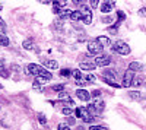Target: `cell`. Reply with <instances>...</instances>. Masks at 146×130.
I'll list each match as a JSON object with an SVG mask.
<instances>
[{"label":"cell","instance_id":"obj_1","mask_svg":"<svg viewBox=\"0 0 146 130\" xmlns=\"http://www.w3.org/2000/svg\"><path fill=\"white\" fill-rule=\"evenodd\" d=\"M25 70H27V75L44 76V78H47V79H51V78H53V75L48 72L45 67H42V66H40V64H35V63H29V64L25 67Z\"/></svg>","mask_w":146,"mask_h":130},{"label":"cell","instance_id":"obj_3","mask_svg":"<svg viewBox=\"0 0 146 130\" xmlns=\"http://www.w3.org/2000/svg\"><path fill=\"white\" fill-rule=\"evenodd\" d=\"M111 50L115 51V53H118V54H121V56H129L130 51H131L130 47H129L124 41H121V40H118V41H115V42L113 44Z\"/></svg>","mask_w":146,"mask_h":130},{"label":"cell","instance_id":"obj_5","mask_svg":"<svg viewBox=\"0 0 146 130\" xmlns=\"http://www.w3.org/2000/svg\"><path fill=\"white\" fill-rule=\"evenodd\" d=\"M79 10L82 12V22L85 25H91L92 22V10L88 7L86 3H83L82 6H79Z\"/></svg>","mask_w":146,"mask_h":130},{"label":"cell","instance_id":"obj_38","mask_svg":"<svg viewBox=\"0 0 146 130\" xmlns=\"http://www.w3.org/2000/svg\"><path fill=\"white\" fill-rule=\"evenodd\" d=\"M57 127H58L60 130H66V129H69V126H67V124H64V123H60Z\"/></svg>","mask_w":146,"mask_h":130},{"label":"cell","instance_id":"obj_35","mask_svg":"<svg viewBox=\"0 0 146 130\" xmlns=\"http://www.w3.org/2000/svg\"><path fill=\"white\" fill-rule=\"evenodd\" d=\"M98 2H100V0H89V3H91V7H98Z\"/></svg>","mask_w":146,"mask_h":130},{"label":"cell","instance_id":"obj_26","mask_svg":"<svg viewBox=\"0 0 146 130\" xmlns=\"http://www.w3.org/2000/svg\"><path fill=\"white\" fill-rule=\"evenodd\" d=\"M62 113H63L64 115H70V114H75V111H73L72 108H69V107H66V105H64V108H62Z\"/></svg>","mask_w":146,"mask_h":130},{"label":"cell","instance_id":"obj_40","mask_svg":"<svg viewBox=\"0 0 146 130\" xmlns=\"http://www.w3.org/2000/svg\"><path fill=\"white\" fill-rule=\"evenodd\" d=\"M2 69H5V60H3V58H0V70H2Z\"/></svg>","mask_w":146,"mask_h":130},{"label":"cell","instance_id":"obj_16","mask_svg":"<svg viewBox=\"0 0 146 130\" xmlns=\"http://www.w3.org/2000/svg\"><path fill=\"white\" fill-rule=\"evenodd\" d=\"M145 84V78L143 76H135V79H133V84L131 86H135V88H139Z\"/></svg>","mask_w":146,"mask_h":130},{"label":"cell","instance_id":"obj_23","mask_svg":"<svg viewBox=\"0 0 146 130\" xmlns=\"http://www.w3.org/2000/svg\"><path fill=\"white\" fill-rule=\"evenodd\" d=\"M60 76H62V78H69V76H72V70L70 69H62V70H60Z\"/></svg>","mask_w":146,"mask_h":130},{"label":"cell","instance_id":"obj_28","mask_svg":"<svg viewBox=\"0 0 146 130\" xmlns=\"http://www.w3.org/2000/svg\"><path fill=\"white\" fill-rule=\"evenodd\" d=\"M38 123L42 124V126L47 123V119H45V115H44V114H38Z\"/></svg>","mask_w":146,"mask_h":130},{"label":"cell","instance_id":"obj_12","mask_svg":"<svg viewBox=\"0 0 146 130\" xmlns=\"http://www.w3.org/2000/svg\"><path fill=\"white\" fill-rule=\"evenodd\" d=\"M127 95H129V98L130 99H135V101H140V99H143L145 97L142 95V94L140 92H137V91H130L129 94H127Z\"/></svg>","mask_w":146,"mask_h":130},{"label":"cell","instance_id":"obj_43","mask_svg":"<svg viewBox=\"0 0 146 130\" xmlns=\"http://www.w3.org/2000/svg\"><path fill=\"white\" fill-rule=\"evenodd\" d=\"M145 86H146V80H145Z\"/></svg>","mask_w":146,"mask_h":130},{"label":"cell","instance_id":"obj_33","mask_svg":"<svg viewBox=\"0 0 146 130\" xmlns=\"http://www.w3.org/2000/svg\"><path fill=\"white\" fill-rule=\"evenodd\" d=\"M85 2H86V0H72V3L75 5V6H82Z\"/></svg>","mask_w":146,"mask_h":130},{"label":"cell","instance_id":"obj_42","mask_svg":"<svg viewBox=\"0 0 146 130\" xmlns=\"http://www.w3.org/2000/svg\"><path fill=\"white\" fill-rule=\"evenodd\" d=\"M2 9H3V6H2V5H0V10H2Z\"/></svg>","mask_w":146,"mask_h":130},{"label":"cell","instance_id":"obj_24","mask_svg":"<svg viewBox=\"0 0 146 130\" xmlns=\"http://www.w3.org/2000/svg\"><path fill=\"white\" fill-rule=\"evenodd\" d=\"M72 76L75 78V80H76V79H80V78H82V73H80V70H79V69H75V70H72Z\"/></svg>","mask_w":146,"mask_h":130},{"label":"cell","instance_id":"obj_15","mask_svg":"<svg viewBox=\"0 0 146 130\" xmlns=\"http://www.w3.org/2000/svg\"><path fill=\"white\" fill-rule=\"evenodd\" d=\"M102 76L107 78V79L115 80V73H114V70H113V69H105L104 72H102Z\"/></svg>","mask_w":146,"mask_h":130},{"label":"cell","instance_id":"obj_30","mask_svg":"<svg viewBox=\"0 0 146 130\" xmlns=\"http://www.w3.org/2000/svg\"><path fill=\"white\" fill-rule=\"evenodd\" d=\"M85 79H86V82L91 85V84H94V80H95V76L94 75H86L85 76Z\"/></svg>","mask_w":146,"mask_h":130},{"label":"cell","instance_id":"obj_11","mask_svg":"<svg viewBox=\"0 0 146 130\" xmlns=\"http://www.w3.org/2000/svg\"><path fill=\"white\" fill-rule=\"evenodd\" d=\"M96 67V63L94 62V63H91V62H82L80 63V69H83V70H89V72H92V70Z\"/></svg>","mask_w":146,"mask_h":130},{"label":"cell","instance_id":"obj_32","mask_svg":"<svg viewBox=\"0 0 146 130\" xmlns=\"http://www.w3.org/2000/svg\"><path fill=\"white\" fill-rule=\"evenodd\" d=\"M137 15H139V16H142V18H146V7H142V9H139Z\"/></svg>","mask_w":146,"mask_h":130},{"label":"cell","instance_id":"obj_41","mask_svg":"<svg viewBox=\"0 0 146 130\" xmlns=\"http://www.w3.org/2000/svg\"><path fill=\"white\" fill-rule=\"evenodd\" d=\"M105 3H110V5H115V0H105Z\"/></svg>","mask_w":146,"mask_h":130},{"label":"cell","instance_id":"obj_39","mask_svg":"<svg viewBox=\"0 0 146 130\" xmlns=\"http://www.w3.org/2000/svg\"><path fill=\"white\" fill-rule=\"evenodd\" d=\"M0 28H3V29L6 28V23H5V21H3L2 18H0Z\"/></svg>","mask_w":146,"mask_h":130},{"label":"cell","instance_id":"obj_19","mask_svg":"<svg viewBox=\"0 0 146 130\" xmlns=\"http://www.w3.org/2000/svg\"><path fill=\"white\" fill-rule=\"evenodd\" d=\"M98 40H100V42H101L104 47H111V40H110L108 37H105V35H100Z\"/></svg>","mask_w":146,"mask_h":130},{"label":"cell","instance_id":"obj_2","mask_svg":"<svg viewBox=\"0 0 146 130\" xmlns=\"http://www.w3.org/2000/svg\"><path fill=\"white\" fill-rule=\"evenodd\" d=\"M75 115L78 119H82L85 123H94L95 120V114H92L86 107H78L75 110Z\"/></svg>","mask_w":146,"mask_h":130},{"label":"cell","instance_id":"obj_17","mask_svg":"<svg viewBox=\"0 0 146 130\" xmlns=\"http://www.w3.org/2000/svg\"><path fill=\"white\" fill-rule=\"evenodd\" d=\"M44 66L48 67V69H51V70H56L58 67V63L56 60H44Z\"/></svg>","mask_w":146,"mask_h":130},{"label":"cell","instance_id":"obj_20","mask_svg":"<svg viewBox=\"0 0 146 130\" xmlns=\"http://www.w3.org/2000/svg\"><path fill=\"white\" fill-rule=\"evenodd\" d=\"M70 15H72V10L64 7L62 12H60V15H58V16H60V19H62V21H64V19H67V18L70 19Z\"/></svg>","mask_w":146,"mask_h":130},{"label":"cell","instance_id":"obj_36","mask_svg":"<svg viewBox=\"0 0 146 130\" xmlns=\"http://www.w3.org/2000/svg\"><path fill=\"white\" fill-rule=\"evenodd\" d=\"M117 29H118V27L113 25V27H110V28H108V32H111V34H115V32H117Z\"/></svg>","mask_w":146,"mask_h":130},{"label":"cell","instance_id":"obj_6","mask_svg":"<svg viewBox=\"0 0 146 130\" xmlns=\"http://www.w3.org/2000/svg\"><path fill=\"white\" fill-rule=\"evenodd\" d=\"M95 63H96V66H100V67H105V66H108L110 63H111V57H110L108 54H98L95 57Z\"/></svg>","mask_w":146,"mask_h":130},{"label":"cell","instance_id":"obj_8","mask_svg":"<svg viewBox=\"0 0 146 130\" xmlns=\"http://www.w3.org/2000/svg\"><path fill=\"white\" fill-rule=\"evenodd\" d=\"M47 80H50V79H47V78H44V76H35L34 84H32L34 89H35V91H42V86L45 85Z\"/></svg>","mask_w":146,"mask_h":130},{"label":"cell","instance_id":"obj_29","mask_svg":"<svg viewBox=\"0 0 146 130\" xmlns=\"http://www.w3.org/2000/svg\"><path fill=\"white\" fill-rule=\"evenodd\" d=\"M104 23H113V21H114V18L113 16H104L102 19H101Z\"/></svg>","mask_w":146,"mask_h":130},{"label":"cell","instance_id":"obj_37","mask_svg":"<svg viewBox=\"0 0 146 130\" xmlns=\"http://www.w3.org/2000/svg\"><path fill=\"white\" fill-rule=\"evenodd\" d=\"M101 129H107V126H91V130H101Z\"/></svg>","mask_w":146,"mask_h":130},{"label":"cell","instance_id":"obj_9","mask_svg":"<svg viewBox=\"0 0 146 130\" xmlns=\"http://www.w3.org/2000/svg\"><path fill=\"white\" fill-rule=\"evenodd\" d=\"M91 97H92V95H91L86 89H76V98H78V99L85 101V102H89Z\"/></svg>","mask_w":146,"mask_h":130},{"label":"cell","instance_id":"obj_14","mask_svg":"<svg viewBox=\"0 0 146 130\" xmlns=\"http://www.w3.org/2000/svg\"><path fill=\"white\" fill-rule=\"evenodd\" d=\"M70 21H73V22L82 21V12H80V10H72V15H70Z\"/></svg>","mask_w":146,"mask_h":130},{"label":"cell","instance_id":"obj_10","mask_svg":"<svg viewBox=\"0 0 146 130\" xmlns=\"http://www.w3.org/2000/svg\"><path fill=\"white\" fill-rule=\"evenodd\" d=\"M104 107H105L104 101H96V102H94V113H95V115L101 114V113L104 111Z\"/></svg>","mask_w":146,"mask_h":130},{"label":"cell","instance_id":"obj_18","mask_svg":"<svg viewBox=\"0 0 146 130\" xmlns=\"http://www.w3.org/2000/svg\"><path fill=\"white\" fill-rule=\"evenodd\" d=\"M113 7H114L113 5H110V3H105V2H104V3L100 6V10L102 12V13H110V12L113 10Z\"/></svg>","mask_w":146,"mask_h":130},{"label":"cell","instance_id":"obj_34","mask_svg":"<svg viewBox=\"0 0 146 130\" xmlns=\"http://www.w3.org/2000/svg\"><path fill=\"white\" fill-rule=\"evenodd\" d=\"M91 95H92L94 98H96V99H98V98L101 97V91H98V89H95V91H94V92L91 94Z\"/></svg>","mask_w":146,"mask_h":130},{"label":"cell","instance_id":"obj_22","mask_svg":"<svg viewBox=\"0 0 146 130\" xmlns=\"http://www.w3.org/2000/svg\"><path fill=\"white\" fill-rule=\"evenodd\" d=\"M0 45H3V47L9 45V38L6 37L5 34H0Z\"/></svg>","mask_w":146,"mask_h":130},{"label":"cell","instance_id":"obj_21","mask_svg":"<svg viewBox=\"0 0 146 130\" xmlns=\"http://www.w3.org/2000/svg\"><path fill=\"white\" fill-rule=\"evenodd\" d=\"M22 47L25 50H34L35 48V45H34V42H32V40H25L22 42Z\"/></svg>","mask_w":146,"mask_h":130},{"label":"cell","instance_id":"obj_31","mask_svg":"<svg viewBox=\"0 0 146 130\" xmlns=\"http://www.w3.org/2000/svg\"><path fill=\"white\" fill-rule=\"evenodd\" d=\"M53 89H54V91H57V92L63 91V89H64V84H58V85H54V86H53Z\"/></svg>","mask_w":146,"mask_h":130},{"label":"cell","instance_id":"obj_27","mask_svg":"<svg viewBox=\"0 0 146 130\" xmlns=\"http://www.w3.org/2000/svg\"><path fill=\"white\" fill-rule=\"evenodd\" d=\"M0 76H2V78H6V79H7V78L10 76V72H9V70H7V69L5 67V69H2V70H0Z\"/></svg>","mask_w":146,"mask_h":130},{"label":"cell","instance_id":"obj_25","mask_svg":"<svg viewBox=\"0 0 146 130\" xmlns=\"http://www.w3.org/2000/svg\"><path fill=\"white\" fill-rule=\"evenodd\" d=\"M75 84H76L78 86H85V85H89L88 82H86V79H82V78H80V79H76Z\"/></svg>","mask_w":146,"mask_h":130},{"label":"cell","instance_id":"obj_4","mask_svg":"<svg viewBox=\"0 0 146 130\" xmlns=\"http://www.w3.org/2000/svg\"><path fill=\"white\" fill-rule=\"evenodd\" d=\"M105 48V47L100 42V40L96 38V40H91V41H88V51L91 53V54H95V56H98V54H101L102 53V50Z\"/></svg>","mask_w":146,"mask_h":130},{"label":"cell","instance_id":"obj_13","mask_svg":"<svg viewBox=\"0 0 146 130\" xmlns=\"http://www.w3.org/2000/svg\"><path fill=\"white\" fill-rule=\"evenodd\" d=\"M129 69L135 70V72H142V70L145 69V66H143L142 63H139V62H131V63L129 64Z\"/></svg>","mask_w":146,"mask_h":130},{"label":"cell","instance_id":"obj_7","mask_svg":"<svg viewBox=\"0 0 146 130\" xmlns=\"http://www.w3.org/2000/svg\"><path fill=\"white\" fill-rule=\"evenodd\" d=\"M133 79H135V70H131V69H127V72L124 73V76H123V88H129V86H131V84H133Z\"/></svg>","mask_w":146,"mask_h":130}]
</instances>
